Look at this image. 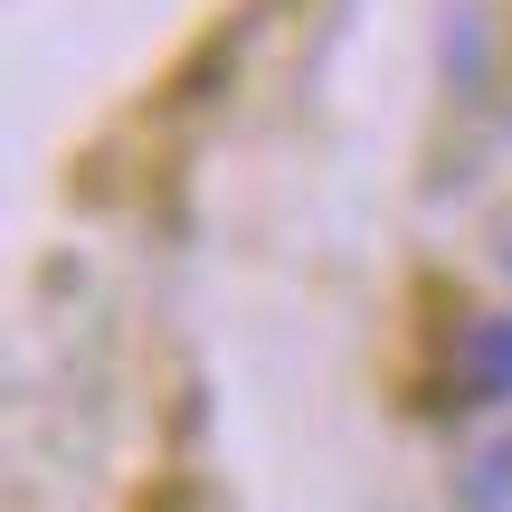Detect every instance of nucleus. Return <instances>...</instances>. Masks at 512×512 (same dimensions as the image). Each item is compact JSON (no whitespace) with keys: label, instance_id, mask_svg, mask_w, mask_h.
Wrapping results in <instances>:
<instances>
[{"label":"nucleus","instance_id":"f257e3e1","mask_svg":"<svg viewBox=\"0 0 512 512\" xmlns=\"http://www.w3.org/2000/svg\"><path fill=\"white\" fill-rule=\"evenodd\" d=\"M437 399L446 408H512V313H475V323L446 332Z\"/></svg>","mask_w":512,"mask_h":512},{"label":"nucleus","instance_id":"f03ea898","mask_svg":"<svg viewBox=\"0 0 512 512\" xmlns=\"http://www.w3.org/2000/svg\"><path fill=\"white\" fill-rule=\"evenodd\" d=\"M456 503H465V512H512V427H503V437H484L475 456H465Z\"/></svg>","mask_w":512,"mask_h":512},{"label":"nucleus","instance_id":"7ed1b4c3","mask_svg":"<svg viewBox=\"0 0 512 512\" xmlns=\"http://www.w3.org/2000/svg\"><path fill=\"white\" fill-rule=\"evenodd\" d=\"M503 266H512V256H503Z\"/></svg>","mask_w":512,"mask_h":512}]
</instances>
